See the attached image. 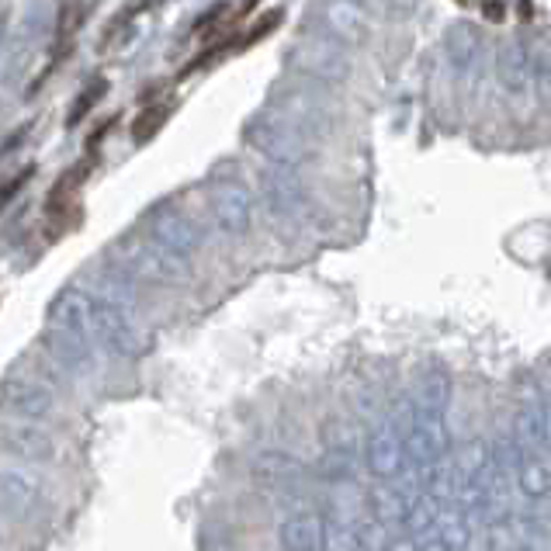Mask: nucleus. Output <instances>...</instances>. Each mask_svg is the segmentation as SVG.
Segmentation results:
<instances>
[{"label":"nucleus","mask_w":551,"mask_h":551,"mask_svg":"<svg viewBox=\"0 0 551 551\" xmlns=\"http://www.w3.org/2000/svg\"><path fill=\"white\" fill-rule=\"evenodd\" d=\"M257 7L253 4H226V7H215L212 14H208L205 21L195 28V32H201V35H222V32H229V28H236L240 25L247 14H253Z\"/></svg>","instance_id":"obj_2"},{"label":"nucleus","mask_w":551,"mask_h":551,"mask_svg":"<svg viewBox=\"0 0 551 551\" xmlns=\"http://www.w3.org/2000/svg\"><path fill=\"white\" fill-rule=\"evenodd\" d=\"M170 111H174V104L170 101H156L150 108H143V115L136 118V125H132V136H136V143H146V139H153L156 132L163 129V122L170 118Z\"/></svg>","instance_id":"obj_3"},{"label":"nucleus","mask_w":551,"mask_h":551,"mask_svg":"<svg viewBox=\"0 0 551 551\" xmlns=\"http://www.w3.org/2000/svg\"><path fill=\"white\" fill-rule=\"evenodd\" d=\"M215 208L222 215V226L229 233H243L247 229V219H250V205H247V195L240 188H222L215 191Z\"/></svg>","instance_id":"obj_1"},{"label":"nucleus","mask_w":551,"mask_h":551,"mask_svg":"<svg viewBox=\"0 0 551 551\" xmlns=\"http://www.w3.org/2000/svg\"><path fill=\"white\" fill-rule=\"evenodd\" d=\"M28 177H32V170H25V174H18V177H14V181L7 184V191H0V201H11V198H14V191H18L21 184L28 181Z\"/></svg>","instance_id":"obj_4"}]
</instances>
